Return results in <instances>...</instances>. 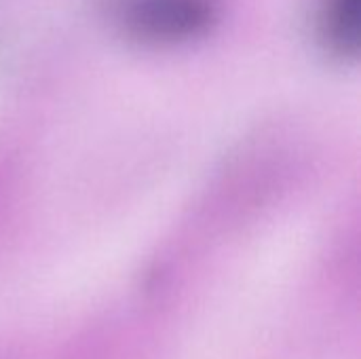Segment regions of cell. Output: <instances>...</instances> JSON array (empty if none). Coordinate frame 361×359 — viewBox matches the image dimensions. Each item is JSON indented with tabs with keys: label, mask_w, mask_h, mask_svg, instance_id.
I'll list each match as a JSON object with an SVG mask.
<instances>
[{
	"label": "cell",
	"mask_w": 361,
	"mask_h": 359,
	"mask_svg": "<svg viewBox=\"0 0 361 359\" xmlns=\"http://www.w3.org/2000/svg\"><path fill=\"white\" fill-rule=\"evenodd\" d=\"M123 23L152 40H180L207 30L214 21V0H123Z\"/></svg>",
	"instance_id": "1"
},
{
	"label": "cell",
	"mask_w": 361,
	"mask_h": 359,
	"mask_svg": "<svg viewBox=\"0 0 361 359\" xmlns=\"http://www.w3.org/2000/svg\"><path fill=\"white\" fill-rule=\"evenodd\" d=\"M360 0H326L322 11V30L326 42L343 53H355L360 34Z\"/></svg>",
	"instance_id": "2"
}]
</instances>
